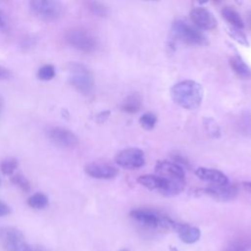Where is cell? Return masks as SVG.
Listing matches in <instances>:
<instances>
[{
    "instance_id": "obj_3",
    "label": "cell",
    "mask_w": 251,
    "mask_h": 251,
    "mask_svg": "<svg viewBox=\"0 0 251 251\" xmlns=\"http://www.w3.org/2000/svg\"><path fill=\"white\" fill-rule=\"evenodd\" d=\"M173 31L180 41L188 45L206 46L208 44L206 36L198 28L186 22L176 21L173 25Z\"/></svg>"
},
{
    "instance_id": "obj_34",
    "label": "cell",
    "mask_w": 251,
    "mask_h": 251,
    "mask_svg": "<svg viewBox=\"0 0 251 251\" xmlns=\"http://www.w3.org/2000/svg\"><path fill=\"white\" fill-rule=\"evenodd\" d=\"M243 185H244V187H245L248 191H250V192H251V181L243 182Z\"/></svg>"
},
{
    "instance_id": "obj_13",
    "label": "cell",
    "mask_w": 251,
    "mask_h": 251,
    "mask_svg": "<svg viewBox=\"0 0 251 251\" xmlns=\"http://www.w3.org/2000/svg\"><path fill=\"white\" fill-rule=\"evenodd\" d=\"M195 175L202 180L208 181L212 184H225L228 182L227 176L219 170L199 167L195 171Z\"/></svg>"
},
{
    "instance_id": "obj_38",
    "label": "cell",
    "mask_w": 251,
    "mask_h": 251,
    "mask_svg": "<svg viewBox=\"0 0 251 251\" xmlns=\"http://www.w3.org/2000/svg\"><path fill=\"white\" fill-rule=\"evenodd\" d=\"M249 24H250V26H251V14L249 16Z\"/></svg>"
},
{
    "instance_id": "obj_21",
    "label": "cell",
    "mask_w": 251,
    "mask_h": 251,
    "mask_svg": "<svg viewBox=\"0 0 251 251\" xmlns=\"http://www.w3.org/2000/svg\"><path fill=\"white\" fill-rule=\"evenodd\" d=\"M84 5L86 9L93 15L98 17H106L109 14L108 8L97 0H85Z\"/></svg>"
},
{
    "instance_id": "obj_23",
    "label": "cell",
    "mask_w": 251,
    "mask_h": 251,
    "mask_svg": "<svg viewBox=\"0 0 251 251\" xmlns=\"http://www.w3.org/2000/svg\"><path fill=\"white\" fill-rule=\"evenodd\" d=\"M11 181H12L13 184L17 185L25 193H28L31 190L30 182L28 181V179L24 175H22L20 173L13 175L11 176Z\"/></svg>"
},
{
    "instance_id": "obj_35",
    "label": "cell",
    "mask_w": 251,
    "mask_h": 251,
    "mask_svg": "<svg viewBox=\"0 0 251 251\" xmlns=\"http://www.w3.org/2000/svg\"><path fill=\"white\" fill-rule=\"evenodd\" d=\"M2 109H3V99L0 95V116H1V113H2Z\"/></svg>"
},
{
    "instance_id": "obj_22",
    "label": "cell",
    "mask_w": 251,
    "mask_h": 251,
    "mask_svg": "<svg viewBox=\"0 0 251 251\" xmlns=\"http://www.w3.org/2000/svg\"><path fill=\"white\" fill-rule=\"evenodd\" d=\"M19 162L16 158L9 157L5 158L0 162V171L5 176H11L14 174L16 169L18 168Z\"/></svg>"
},
{
    "instance_id": "obj_8",
    "label": "cell",
    "mask_w": 251,
    "mask_h": 251,
    "mask_svg": "<svg viewBox=\"0 0 251 251\" xmlns=\"http://www.w3.org/2000/svg\"><path fill=\"white\" fill-rule=\"evenodd\" d=\"M84 173L93 178L112 179L118 176L119 170L106 162H92L85 165Z\"/></svg>"
},
{
    "instance_id": "obj_19",
    "label": "cell",
    "mask_w": 251,
    "mask_h": 251,
    "mask_svg": "<svg viewBox=\"0 0 251 251\" xmlns=\"http://www.w3.org/2000/svg\"><path fill=\"white\" fill-rule=\"evenodd\" d=\"M222 15L232 26L237 28H242L244 26V23L239 16V14L231 7H225L222 10Z\"/></svg>"
},
{
    "instance_id": "obj_4",
    "label": "cell",
    "mask_w": 251,
    "mask_h": 251,
    "mask_svg": "<svg viewBox=\"0 0 251 251\" xmlns=\"http://www.w3.org/2000/svg\"><path fill=\"white\" fill-rule=\"evenodd\" d=\"M29 8L45 21H56L63 13V6L58 0H29Z\"/></svg>"
},
{
    "instance_id": "obj_37",
    "label": "cell",
    "mask_w": 251,
    "mask_h": 251,
    "mask_svg": "<svg viewBox=\"0 0 251 251\" xmlns=\"http://www.w3.org/2000/svg\"><path fill=\"white\" fill-rule=\"evenodd\" d=\"M196 2H198V3H200V4H204V3H207L208 2V0H195Z\"/></svg>"
},
{
    "instance_id": "obj_11",
    "label": "cell",
    "mask_w": 251,
    "mask_h": 251,
    "mask_svg": "<svg viewBox=\"0 0 251 251\" xmlns=\"http://www.w3.org/2000/svg\"><path fill=\"white\" fill-rule=\"evenodd\" d=\"M190 19L192 23L199 28L210 30L217 26V21L213 14L202 7L195 8L190 12Z\"/></svg>"
},
{
    "instance_id": "obj_43",
    "label": "cell",
    "mask_w": 251,
    "mask_h": 251,
    "mask_svg": "<svg viewBox=\"0 0 251 251\" xmlns=\"http://www.w3.org/2000/svg\"><path fill=\"white\" fill-rule=\"evenodd\" d=\"M153 1H157V0H153Z\"/></svg>"
},
{
    "instance_id": "obj_32",
    "label": "cell",
    "mask_w": 251,
    "mask_h": 251,
    "mask_svg": "<svg viewBox=\"0 0 251 251\" xmlns=\"http://www.w3.org/2000/svg\"><path fill=\"white\" fill-rule=\"evenodd\" d=\"M223 251H246V249H245V247L243 245L235 243V244H231L230 246L226 247Z\"/></svg>"
},
{
    "instance_id": "obj_25",
    "label": "cell",
    "mask_w": 251,
    "mask_h": 251,
    "mask_svg": "<svg viewBox=\"0 0 251 251\" xmlns=\"http://www.w3.org/2000/svg\"><path fill=\"white\" fill-rule=\"evenodd\" d=\"M204 126L206 130L208 131V134L211 135L212 137H220L221 131H220V126L216 123V121L212 118H204L203 119Z\"/></svg>"
},
{
    "instance_id": "obj_30",
    "label": "cell",
    "mask_w": 251,
    "mask_h": 251,
    "mask_svg": "<svg viewBox=\"0 0 251 251\" xmlns=\"http://www.w3.org/2000/svg\"><path fill=\"white\" fill-rule=\"evenodd\" d=\"M11 213L10 206L0 199V217L8 216Z\"/></svg>"
},
{
    "instance_id": "obj_26",
    "label": "cell",
    "mask_w": 251,
    "mask_h": 251,
    "mask_svg": "<svg viewBox=\"0 0 251 251\" xmlns=\"http://www.w3.org/2000/svg\"><path fill=\"white\" fill-rule=\"evenodd\" d=\"M55 75H56V71L54 66L52 65H44L37 72V77L40 80H44V81L51 80L55 76Z\"/></svg>"
},
{
    "instance_id": "obj_42",
    "label": "cell",
    "mask_w": 251,
    "mask_h": 251,
    "mask_svg": "<svg viewBox=\"0 0 251 251\" xmlns=\"http://www.w3.org/2000/svg\"><path fill=\"white\" fill-rule=\"evenodd\" d=\"M0 185H1V179H0Z\"/></svg>"
},
{
    "instance_id": "obj_12",
    "label": "cell",
    "mask_w": 251,
    "mask_h": 251,
    "mask_svg": "<svg viewBox=\"0 0 251 251\" xmlns=\"http://www.w3.org/2000/svg\"><path fill=\"white\" fill-rule=\"evenodd\" d=\"M22 239H25V236L19 228L15 226H3L0 228V243L6 251H12Z\"/></svg>"
},
{
    "instance_id": "obj_20",
    "label": "cell",
    "mask_w": 251,
    "mask_h": 251,
    "mask_svg": "<svg viewBox=\"0 0 251 251\" xmlns=\"http://www.w3.org/2000/svg\"><path fill=\"white\" fill-rule=\"evenodd\" d=\"M49 204L48 197L42 192H36L28 197L27 205L35 210H42Z\"/></svg>"
},
{
    "instance_id": "obj_7",
    "label": "cell",
    "mask_w": 251,
    "mask_h": 251,
    "mask_svg": "<svg viewBox=\"0 0 251 251\" xmlns=\"http://www.w3.org/2000/svg\"><path fill=\"white\" fill-rule=\"evenodd\" d=\"M115 162L118 166L127 170L139 169L145 164L144 153L139 148H126L117 154Z\"/></svg>"
},
{
    "instance_id": "obj_9",
    "label": "cell",
    "mask_w": 251,
    "mask_h": 251,
    "mask_svg": "<svg viewBox=\"0 0 251 251\" xmlns=\"http://www.w3.org/2000/svg\"><path fill=\"white\" fill-rule=\"evenodd\" d=\"M129 216L137 223L154 228H162V223L164 216H160L154 211L148 209H134L131 210Z\"/></svg>"
},
{
    "instance_id": "obj_28",
    "label": "cell",
    "mask_w": 251,
    "mask_h": 251,
    "mask_svg": "<svg viewBox=\"0 0 251 251\" xmlns=\"http://www.w3.org/2000/svg\"><path fill=\"white\" fill-rule=\"evenodd\" d=\"M12 251H32V248L26 243L25 239L19 241Z\"/></svg>"
},
{
    "instance_id": "obj_24",
    "label": "cell",
    "mask_w": 251,
    "mask_h": 251,
    "mask_svg": "<svg viewBox=\"0 0 251 251\" xmlns=\"http://www.w3.org/2000/svg\"><path fill=\"white\" fill-rule=\"evenodd\" d=\"M157 123V118L156 116L151 113V112H147L145 114H143L140 118H139V125L140 126L145 129V130H151L154 128L155 125Z\"/></svg>"
},
{
    "instance_id": "obj_33",
    "label": "cell",
    "mask_w": 251,
    "mask_h": 251,
    "mask_svg": "<svg viewBox=\"0 0 251 251\" xmlns=\"http://www.w3.org/2000/svg\"><path fill=\"white\" fill-rule=\"evenodd\" d=\"M12 75L11 74V71L0 66V79H7V78H10Z\"/></svg>"
},
{
    "instance_id": "obj_36",
    "label": "cell",
    "mask_w": 251,
    "mask_h": 251,
    "mask_svg": "<svg viewBox=\"0 0 251 251\" xmlns=\"http://www.w3.org/2000/svg\"><path fill=\"white\" fill-rule=\"evenodd\" d=\"M32 251H47L43 248H32Z\"/></svg>"
},
{
    "instance_id": "obj_1",
    "label": "cell",
    "mask_w": 251,
    "mask_h": 251,
    "mask_svg": "<svg viewBox=\"0 0 251 251\" xmlns=\"http://www.w3.org/2000/svg\"><path fill=\"white\" fill-rule=\"evenodd\" d=\"M171 94L178 106L186 110H194L201 105L203 88L194 80H183L172 87Z\"/></svg>"
},
{
    "instance_id": "obj_39",
    "label": "cell",
    "mask_w": 251,
    "mask_h": 251,
    "mask_svg": "<svg viewBox=\"0 0 251 251\" xmlns=\"http://www.w3.org/2000/svg\"><path fill=\"white\" fill-rule=\"evenodd\" d=\"M171 250H172V251H177V250H176V249H175L174 247H172V248H171Z\"/></svg>"
},
{
    "instance_id": "obj_2",
    "label": "cell",
    "mask_w": 251,
    "mask_h": 251,
    "mask_svg": "<svg viewBox=\"0 0 251 251\" xmlns=\"http://www.w3.org/2000/svg\"><path fill=\"white\" fill-rule=\"evenodd\" d=\"M70 83L84 96H90L94 91V77L91 71L83 64L73 62L68 65Z\"/></svg>"
},
{
    "instance_id": "obj_18",
    "label": "cell",
    "mask_w": 251,
    "mask_h": 251,
    "mask_svg": "<svg viewBox=\"0 0 251 251\" xmlns=\"http://www.w3.org/2000/svg\"><path fill=\"white\" fill-rule=\"evenodd\" d=\"M180 240L184 243L191 244L200 238V229L196 226H190L187 224L177 232Z\"/></svg>"
},
{
    "instance_id": "obj_17",
    "label": "cell",
    "mask_w": 251,
    "mask_h": 251,
    "mask_svg": "<svg viewBox=\"0 0 251 251\" xmlns=\"http://www.w3.org/2000/svg\"><path fill=\"white\" fill-rule=\"evenodd\" d=\"M230 67L234 74L242 78V79H248L251 77V70L248 67V65L241 59L239 56H233L229 60Z\"/></svg>"
},
{
    "instance_id": "obj_27",
    "label": "cell",
    "mask_w": 251,
    "mask_h": 251,
    "mask_svg": "<svg viewBox=\"0 0 251 251\" xmlns=\"http://www.w3.org/2000/svg\"><path fill=\"white\" fill-rule=\"evenodd\" d=\"M227 32L230 35V37H232L238 43H240L242 45H248V41H247L246 35L241 30H239V28L233 26V27L228 28Z\"/></svg>"
},
{
    "instance_id": "obj_10",
    "label": "cell",
    "mask_w": 251,
    "mask_h": 251,
    "mask_svg": "<svg viewBox=\"0 0 251 251\" xmlns=\"http://www.w3.org/2000/svg\"><path fill=\"white\" fill-rule=\"evenodd\" d=\"M202 193L207 194L218 200H232L238 194V188L235 184H212L211 186L202 189Z\"/></svg>"
},
{
    "instance_id": "obj_29",
    "label": "cell",
    "mask_w": 251,
    "mask_h": 251,
    "mask_svg": "<svg viewBox=\"0 0 251 251\" xmlns=\"http://www.w3.org/2000/svg\"><path fill=\"white\" fill-rule=\"evenodd\" d=\"M9 29V23L6 15L0 10V31L5 32Z\"/></svg>"
},
{
    "instance_id": "obj_16",
    "label": "cell",
    "mask_w": 251,
    "mask_h": 251,
    "mask_svg": "<svg viewBox=\"0 0 251 251\" xmlns=\"http://www.w3.org/2000/svg\"><path fill=\"white\" fill-rule=\"evenodd\" d=\"M142 106V97L139 93H131L125 98L121 104V110L127 114H134L140 110Z\"/></svg>"
},
{
    "instance_id": "obj_5",
    "label": "cell",
    "mask_w": 251,
    "mask_h": 251,
    "mask_svg": "<svg viewBox=\"0 0 251 251\" xmlns=\"http://www.w3.org/2000/svg\"><path fill=\"white\" fill-rule=\"evenodd\" d=\"M66 40L75 49L85 53L94 51L97 46L95 37L90 32L82 28H73L67 31Z\"/></svg>"
},
{
    "instance_id": "obj_15",
    "label": "cell",
    "mask_w": 251,
    "mask_h": 251,
    "mask_svg": "<svg viewBox=\"0 0 251 251\" xmlns=\"http://www.w3.org/2000/svg\"><path fill=\"white\" fill-rule=\"evenodd\" d=\"M137 182L149 190H158L161 193L167 185V178L159 175H143L137 178Z\"/></svg>"
},
{
    "instance_id": "obj_14",
    "label": "cell",
    "mask_w": 251,
    "mask_h": 251,
    "mask_svg": "<svg viewBox=\"0 0 251 251\" xmlns=\"http://www.w3.org/2000/svg\"><path fill=\"white\" fill-rule=\"evenodd\" d=\"M155 170L159 174V176L184 177L183 168L173 161H167V160L158 161L155 166Z\"/></svg>"
},
{
    "instance_id": "obj_40",
    "label": "cell",
    "mask_w": 251,
    "mask_h": 251,
    "mask_svg": "<svg viewBox=\"0 0 251 251\" xmlns=\"http://www.w3.org/2000/svg\"><path fill=\"white\" fill-rule=\"evenodd\" d=\"M215 2H217V3H219V2H221V0H214Z\"/></svg>"
},
{
    "instance_id": "obj_6",
    "label": "cell",
    "mask_w": 251,
    "mask_h": 251,
    "mask_svg": "<svg viewBox=\"0 0 251 251\" xmlns=\"http://www.w3.org/2000/svg\"><path fill=\"white\" fill-rule=\"evenodd\" d=\"M48 139L61 148L74 149L78 145L77 136L69 128L63 126H50L46 128Z\"/></svg>"
},
{
    "instance_id": "obj_41",
    "label": "cell",
    "mask_w": 251,
    "mask_h": 251,
    "mask_svg": "<svg viewBox=\"0 0 251 251\" xmlns=\"http://www.w3.org/2000/svg\"><path fill=\"white\" fill-rule=\"evenodd\" d=\"M121 251H127V250H121Z\"/></svg>"
},
{
    "instance_id": "obj_31",
    "label": "cell",
    "mask_w": 251,
    "mask_h": 251,
    "mask_svg": "<svg viewBox=\"0 0 251 251\" xmlns=\"http://www.w3.org/2000/svg\"><path fill=\"white\" fill-rule=\"evenodd\" d=\"M110 114H111V112L108 111V110L107 111H103V112L99 113L96 116V121L98 123H104V122H106L108 120V118L110 117Z\"/></svg>"
}]
</instances>
